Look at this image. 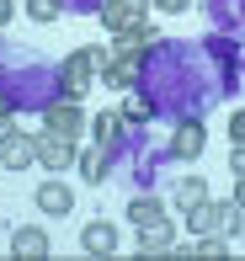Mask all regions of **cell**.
Segmentation results:
<instances>
[{
  "instance_id": "6da1fadb",
  "label": "cell",
  "mask_w": 245,
  "mask_h": 261,
  "mask_svg": "<svg viewBox=\"0 0 245 261\" xmlns=\"http://www.w3.org/2000/svg\"><path fill=\"white\" fill-rule=\"evenodd\" d=\"M240 224H245V208L235 203V197H229V203H213V197H208L203 208H192V234H240Z\"/></svg>"
},
{
  "instance_id": "7a4b0ae2",
  "label": "cell",
  "mask_w": 245,
  "mask_h": 261,
  "mask_svg": "<svg viewBox=\"0 0 245 261\" xmlns=\"http://www.w3.org/2000/svg\"><path fill=\"white\" fill-rule=\"evenodd\" d=\"M91 86H96V59H91V48H75V54L59 64V91L80 101Z\"/></svg>"
},
{
  "instance_id": "3957f363",
  "label": "cell",
  "mask_w": 245,
  "mask_h": 261,
  "mask_svg": "<svg viewBox=\"0 0 245 261\" xmlns=\"http://www.w3.org/2000/svg\"><path fill=\"white\" fill-rule=\"evenodd\" d=\"M203 149H208V128L197 123V117L176 123V128H171V139H166V155H171V160H197Z\"/></svg>"
},
{
  "instance_id": "277c9868",
  "label": "cell",
  "mask_w": 245,
  "mask_h": 261,
  "mask_svg": "<svg viewBox=\"0 0 245 261\" xmlns=\"http://www.w3.org/2000/svg\"><path fill=\"white\" fill-rule=\"evenodd\" d=\"M43 128H48V134H64V139H80V101L75 96H53L43 107Z\"/></svg>"
},
{
  "instance_id": "5b68a950",
  "label": "cell",
  "mask_w": 245,
  "mask_h": 261,
  "mask_svg": "<svg viewBox=\"0 0 245 261\" xmlns=\"http://www.w3.org/2000/svg\"><path fill=\"white\" fill-rule=\"evenodd\" d=\"M96 16H101V27L118 38V32H128V27H139V21H144V0H101Z\"/></svg>"
},
{
  "instance_id": "8992f818",
  "label": "cell",
  "mask_w": 245,
  "mask_h": 261,
  "mask_svg": "<svg viewBox=\"0 0 245 261\" xmlns=\"http://www.w3.org/2000/svg\"><path fill=\"white\" fill-rule=\"evenodd\" d=\"M38 160L48 165V171H69V165L80 160V149H75V139L48 134V128H43V134H38Z\"/></svg>"
},
{
  "instance_id": "52a82bcc",
  "label": "cell",
  "mask_w": 245,
  "mask_h": 261,
  "mask_svg": "<svg viewBox=\"0 0 245 261\" xmlns=\"http://www.w3.org/2000/svg\"><path fill=\"white\" fill-rule=\"evenodd\" d=\"M32 160H38V139H32V134L16 128V134L0 139V171H27Z\"/></svg>"
},
{
  "instance_id": "ba28073f",
  "label": "cell",
  "mask_w": 245,
  "mask_h": 261,
  "mask_svg": "<svg viewBox=\"0 0 245 261\" xmlns=\"http://www.w3.org/2000/svg\"><path fill=\"white\" fill-rule=\"evenodd\" d=\"M80 245H86V256H118V224L96 219L80 229Z\"/></svg>"
},
{
  "instance_id": "9c48e42d",
  "label": "cell",
  "mask_w": 245,
  "mask_h": 261,
  "mask_svg": "<svg viewBox=\"0 0 245 261\" xmlns=\"http://www.w3.org/2000/svg\"><path fill=\"white\" fill-rule=\"evenodd\" d=\"M171 245H176V229H171V219L144 224V229H139V256H171Z\"/></svg>"
},
{
  "instance_id": "30bf717a",
  "label": "cell",
  "mask_w": 245,
  "mask_h": 261,
  "mask_svg": "<svg viewBox=\"0 0 245 261\" xmlns=\"http://www.w3.org/2000/svg\"><path fill=\"white\" fill-rule=\"evenodd\" d=\"M11 256H21V261H43V256H48V234H43L38 224L16 229V234H11Z\"/></svg>"
},
{
  "instance_id": "8fae6325",
  "label": "cell",
  "mask_w": 245,
  "mask_h": 261,
  "mask_svg": "<svg viewBox=\"0 0 245 261\" xmlns=\"http://www.w3.org/2000/svg\"><path fill=\"white\" fill-rule=\"evenodd\" d=\"M107 155H112V144H101V139H96L91 149H80V176H86L91 187L107 181Z\"/></svg>"
},
{
  "instance_id": "7c38bea8",
  "label": "cell",
  "mask_w": 245,
  "mask_h": 261,
  "mask_svg": "<svg viewBox=\"0 0 245 261\" xmlns=\"http://www.w3.org/2000/svg\"><path fill=\"white\" fill-rule=\"evenodd\" d=\"M171 197H176V208H181V213H192V208H203V203H208V181H203V176H181Z\"/></svg>"
},
{
  "instance_id": "4fadbf2b",
  "label": "cell",
  "mask_w": 245,
  "mask_h": 261,
  "mask_svg": "<svg viewBox=\"0 0 245 261\" xmlns=\"http://www.w3.org/2000/svg\"><path fill=\"white\" fill-rule=\"evenodd\" d=\"M38 208L43 213H69V208H75V192H69L64 181H43L38 187Z\"/></svg>"
},
{
  "instance_id": "5bb4252c",
  "label": "cell",
  "mask_w": 245,
  "mask_h": 261,
  "mask_svg": "<svg viewBox=\"0 0 245 261\" xmlns=\"http://www.w3.org/2000/svg\"><path fill=\"white\" fill-rule=\"evenodd\" d=\"M160 219H166V203H160V197H133V203H128V224H133V229L160 224Z\"/></svg>"
},
{
  "instance_id": "9a60e30c",
  "label": "cell",
  "mask_w": 245,
  "mask_h": 261,
  "mask_svg": "<svg viewBox=\"0 0 245 261\" xmlns=\"http://www.w3.org/2000/svg\"><path fill=\"white\" fill-rule=\"evenodd\" d=\"M91 134H96L101 144H118V134H123V112H96V123H91Z\"/></svg>"
},
{
  "instance_id": "2e32d148",
  "label": "cell",
  "mask_w": 245,
  "mask_h": 261,
  "mask_svg": "<svg viewBox=\"0 0 245 261\" xmlns=\"http://www.w3.org/2000/svg\"><path fill=\"white\" fill-rule=\"evenodd\" d=\"M192 256L197 261H224V234H197V245H192Z\"/></svg>"
},
{
  "instance_id": "e0dca14e",
  "label": "cell",
  "mask_w": 245,
  "mask_h": 261,
  "mask_svg": "<svg viewBox=\"0 0 245 261\" xmlns=\"http://www.w3.org/2000/svg\"><path fill=\"white\" fill-rule=\"evenodd\" d=\"M139 80V59H118V64L107 69V86H118V91H128Z\"/></svg>"
},
{
  "instance_id": "ac0fdd59",
  "label": "cell",
  "mask_w": 245,
  "mask_h": 261,
  "mask_svg": "<svg viewBox=\"0 0 245 261\" xmlns=\"http://www.w3.org/2000/svg\"><path fill=\"white\" fill-rule=\"evenodd\" d=\"M59 11H64V0H27V16L38 21V27H48V21H59Z\"/></svg>"
},
{
  "instance_id": "d6986e66",
  "label": "cell",
  "mask_w": 245,
  "mask_h": 261,
  "mask_svg": "<svg viewBox=\"0 0 245 261\" xmlns=\"http://www.w3.org/2000/svg\"><path fill=\"white\" fill-rule=\"evenodd\" d=\"M149 117H155V107H149V101H128V107H123V123H149Z\"/></svg>"
},
{
  "instance_id": "ffe728a7",
  "label": "cell",
  "mask_w": 245,
  "mask_h": 261,
  "mask_svg": "<svg viewBox=\"0 0 245 261\" xmlns=\"http://www.w3.org/2000/svg\"><path fill=\"white\" fill-rule=\"evenodd\" d=\"M229 139H235V144H245V107L229 117Z\"/></svg>"
},
{
  "instance_id": "44dd1931",
  "label": "cell",
  "mask_w": 245,
  "mask_h": 261,
  "mask_svg": "<svg viewBox=\"0 0 245 261\" xmlns=\"http://www.w3.org/2000/svg\"><path fill=\"white\" fill-rule=\"evenodd\" d=\"M229 171H235V176H245V144H235V155H229Z\"/></svg>"
},
{
  "instance_id": "7402d4cb",
  "label": "cell",
  "mask_w": 245,
  "mask_h": 261,
  "mask_svg": "<svg viewBox=\"0 0 245 261\" xmlns=\"http://www.w3.org/2000/svg\"><path fill=\"white\" fill-rule=\"evenodd\" d=\"M155 6L166 11V16H176V11H186V6H192V0H155Z\"/></svg>"
},
{
  "instance_id": "603a6c76",
  "label": "cell",
  "mask_w": 245,
  "mask_h": 261,
  "mask_svg": "<svg viewBox=\"0 0 245 261\" xmlns=\"http://www.w3.org/2000/svg\"><path fill=\"white\" fill-rule=\"evenodd\" d=\"M6 134H16V123H11V112L0 107V139H6Z\"/></svg>"
},
{
  "instance_id": "cb8c5ba5",
  "label": "cell",
  "mask_w": 245,
  "mask_h": 261,
  "mask_svg": "<svg viewBox=\"0 0 245 261\" xmlns=\"http://www.w3.org/2000/svg\"><path fill=\"white\" fill-rule=\"evenodd\" d=\"M11 11H16V0H0V27L11 21Z\"/></svg>"
},
{
  "instance_id": "d4e9b609",
  "label": "cell",
  "mask_w": 245,
  "mask_h": 261,
  "mask_svg": "<svg viewBox=\"0 0 245 261\" xmlns=\"http://www.w3.org/2000/svg\"><path fill=\"white\" fill-rule=\"evenodd\" d=\"M235 203L245 208V176H235Z\"/></svg>"
},
{
  "instance_id": "484cf974",
  "label": "cell",
  "mask_w": 245,
  "mask_h": 261,
  "mask_svg": "<svg viewBox=\"0 0 245 261\" xmlns=\"http://www.w3.org/2000/svg\"><path fill=\"white\" fill-rule=\"evenodd\" d=\"M240 240H245V224H240Z\"/></svg>"
},
{
  "instance_id": "4316f807",
  "label": "cell",
  "mask_w": 245,
  "mask_h": 261,
  "mask_svg": "<svg viewBox=\"0 0 245 261\" xmlns=\"http://www.w3.org/2000/svg\"><path fill=\"white\" fill-rule=\"evenodd\" d=\"M144 6H149V0H144Z\"/></svg>"
}]
</instances>
